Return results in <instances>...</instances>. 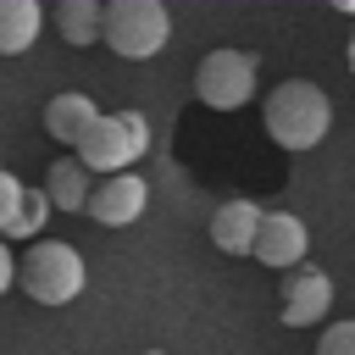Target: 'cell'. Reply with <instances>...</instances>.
<instances>
[{"label":"cell","mask_w":355,"mask_h":355,"mask_svg":"<svg viewBox=\"0 0 355 355\" xmlns=\"http://www.w3.org/2000/svg\"><path fill=\"white\" fill-rule=\"evenodd\" d=\"M261 128L277 150H316L333 128V100L311 83V78H283L266 89L261 105Z\"/></svg>","instance_id":"6da1fadb"},{"label":"cell","mask_w":355,"mask_h":355,"mask_svg":"<svg viewBox=\"0 0 355 355\" xmlns=\"http://www.w3.org/2000/svg\"><path fill=\"white\" fill-rule=\"evenodd\" d=\"M83 283H89V266H83V255L67 239H39L17 261V288L33 305H72L83 294Z\"/></svg>","instance_id":"7a4b0ae2"},{"label":"cell","mask_w":355,"mask_h":355,"mask_svg":"<svg viewBox=\"0 0 355 355\" xmlns=\"http://www.w3.org/2000/svg\"><path fill=\"white\" fill-rule=\"evenodd\" d=\"M144 150H150V122H144V111H100V122H94V128L83 133V144H78V161H83L89 172L116 178V172H128Z\"/></svg>","instance_id":"3957f363"},{"label":"cell","mask_w":355,"mask_h":355,"mask_svg":"<svg viewBox=\"0 0 355 355\" xmlns=\"http://www.w3.org/2000/svg\"><path fill=\"white\" fill-rule=\"evenodd\" d=\"M172 39V17L161 0H111L105 6V50L122 61H150Z\"/></svg>","instance_id":"277c9868"},{"label":"cell","mask_w":355,"mask_h":355,"mask_svg":"<svg viewBox=\"0 0 355 355\" xmlns=\"http://www.w3.org/2000/svg\"><path fill=\"white\" fill-rule=\"evenodd\" d=\"M255 55L250 50H211L200 67H194V94L200 105L211 111H239L255 100Z\"/></svg>","instance_id":"5b68a950"},{"label":"cell","mask_w":355,"mask_h":355,"mask_svg":"<svg viewBox=\"0 0 355 355\" xmlns=\"http://www.w3.org/2000/svg\"><path fill=\"white\" fill-rule=\"evenodd\" d=\"M327 311H333V277L322 266L305 261V266L283 272V288H277L283 327H316V322H327Z\"/></svg>","instance_id":"8992f818"},{"label":"cell","mask_w":355,"mask_h":355,"mask_svg":"<svg viewBox=\"0 0 355 355\" xmlns=\"http://www.w3.org/2000/svg\"><path fill=\"white\" fill-rule=\"evenodd\" d=\"M305 250H311V233L294 211H266L261 216V239H255V261L272 266V272H294L305 266Z\"/></svg>","instance_id":"52a82bcc"},{"label":"cell","mask_w":355,"mask_h":355,"mask_svg":"<svg viewBox=\"0 0 355 355\" xmlns=\"http://www.w3.org/2000/svg\"><path fill=\"white\" fill-rule=\"evenodd\" d=\"M144 205H150V189L139 172H116V178L94 183V194H89V216L100 227H128L144 216Z\"/></svg>","instance_id":"ba28073f"},{"label":"cell","mask_w":355,"mask_h":355,"mask_svg":"<svg viewBox=\"0 0 355 355\" xmlns=\"http://www.w3.org/2000/svg\"><path fill=\"white\" fill-rule=\"evenodd\" d=\"M261 205L255 200H222L216 211H211V244L222 250V255H255V239H261Z\"/></svg>","instance_id":"9c48e42d"},{"label":"cell","mask_w":355,"mask_h":355,"mask_svg":"<svg viewBox=\"0 0 355 355\" xmlns=\"http://www.w3.org/2000/svg\"><path fill=\"white\" fill-rule=\"evenodd\" d=\"M100 122V111H94V100L89 94H50L44 100V133L55 139V144H83V133Z\"/></svg>","instance_id":"30bf717a"},{"label":"cell","mask_w":355,"mask_h":355,"mask_svg":"<svg viewBox=\"0 0 355 355\" xmlns=\"http://www.w3.org/2000/svg\"><path fill=\"white\" fill-rule=\"evenodd\" d=\"M44 194H50V205H55V211H89V194H94L89 166H83L78 155L50 161V166H44Z\"/></svg>","instance_id":"8fae6325"},{"label":"cell","mask_w":355,"mask_h":355,"mask_svg":"<svg viewBox=\"0 0 355 355\" xmlns=\"http://www.w3.org/2000/svg\"><path fill=\"white\" fill-rule=\"evenodd\" d=\"M55 33L72 44V50H89L105 39V6L100 0H61L55 6Z\"/></svg>","instance_id":"7c38bea8"},{"label":"cell","mask_w":355,"mask_h":355,"mask_svg":"<svg viewBox=\"0 0 355 355\" xmlns=\"http://www.w3.org/2000/svg\"><path fill=\"white\" fill-rule=\"evenodd\" d=\"M44 6L39 0H0V55H22L39 39Z\"/></svg>","instance_id":"4fadbf2b"},{"label":"cell","mask_w":355,"mask_h":355,"mask_svg":"<svg viewBox=\"0 0 355 355\" xmlns=\"http://www.w3.org/2000/svg\"><path fill=\"white\" fill-rule=\"evenodd\" d=\"M50 194H44V183L39 189H22V211H17V222H11V239H33L39 244V233H44V222H50Z\"/></svg>","instance_id":"5bb4252c"},{"label":"cell","mask_w":355,"mask_h":355,"mask_svg":"<svg viewBox=\"0 0 355 355\" xmlns=\"http://www.w3.org/2000/svg\"><path fill=\"white\" fill-rule=\"evenodd\" d=\"M22 189H28V183H17L11 172H0V239H11V222H17V211H22Z\"/></svg>","instance_id":"9a60e30c"},{"label":"cell","mask_w":355,"mask_h":355,"mask_svg":"<svg viewBox=\"0 0 355 355\" xmlns=\"http://www.w3.org/2000/svg\"><path fill=\"white\" fill-rule=\"evenodd\" d=\"M316 355H355V322H333L316 338Z\"/></svg>","instance_id":"2e32d148"},{"label":"cell","mask_w":355,"mask_h":355,"mask_svg":"<svg viewBox=\"0 0 355 355\" xmlns=\"http://www.w3.org/2000/svg\"><path fill=\"white\" fill-rule=\"evenodd\" d=\"M11 283H17V255H11V250H6V239H0V294H6Z\"/></svg>","instance_id":"e0dca14e"},{"label":"cell","mask_w":355,"mask_h":355,"mask_svg":"<svg viewBox=\"0 0 355 355\" xmlns=\"http://www.w3.org/2000/svg\"><path fill=\"white\" fill-rule=\"evenodd\" d=\"M349 67H355V39H349Z\"/></svg>","instance_id":"ac0fdd59"},{"label":"cell","mask_w":355,"mask_h":355,"mask_svg":"<svg viewBox=\"0 0 355 355\" xmlns=\"http://www.w3.org/2000/svg\"><path fill=\"white\" fill-rule=\"evenodd\" d=\"M144 355H166V349H144Z\"/></svg>","instance_id":"d6986e66"}]
</instances>
